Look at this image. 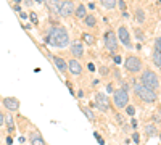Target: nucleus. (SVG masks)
<instances>
[{
	"instance_id": "nucleus-3",
	"label": "nucleus",
	"mask_w": 161,
	"mask_h": 145,
	"mask_svg": "<svg viewBox=\"0 0 161 145\" xmlns=\"http://www.w3.org/2000/svg\"><path fill=\"white\" fill-rule=\"evenodd\" d=\"M140 84H143L145 87L152 89V90H158L160 89V78L155 74L153 71L147 70L142 72V78H140Z\"/></svg>"
},
{
	"instance_id": "nucleus-20",
	"label": "nucleus",
	"mask_w": 161,
	"mask_h": 145,
	"mask_svg": "<svg viewBox=\"0 0 161 145\" xmlns=\"http://www.w3.org/2000/svg\"><path fill=\"white\" fill-rule=\"evenodd\" d=\"M81 110L84 111V115L87 116V119L90 121V123H95V115H94V111L90 110V106H81Z\"/></svg>"
},
{
	"instance_id": "nucleus-17",
	"label": "nucleus",
	"mask_w": 161,
	"mask_h": 145,
	"mask_svg": "<svg viewBox=\"0 0 161 145\" xmlns=\"http://www.w3.org/2000/svg\"><path fill=\"white\" fill-rule=\"evenodd\" d=\"M145 134L148 139H152V137H155L156 134H158V131H156V126L155 124H147L145 126Z\"/></svg>"
},
{
	"instance_id": "nucleus-9",
	"label": "nucleus",
	"mask_w": 161,
	"mask_h": 145,
	"mask_svg": "<svg viewBox=\"0 0 161 145\" xmlns=\"http://www.w3.org/2000/svg\"><path fill=\"white\" fill-rule=\"evenodd\" d=\"M49 58H50V61H53V65L57 66L58 72H61V74H66V72H68V61L64 60L63 57H58V55H50L49 53Z\"/></svg>"
},
{
	"instance_id": "nucleus-33",
	"label": "nucleus",
	"mask_w": 161,
	"mask_h": 145,
	"mask_svg": "<svg viewBox=\"0 0 161 145\" xmlns=\"http://www.w3.org/2000/svg\"><path fill=\"white\" fill-rule=\"evenodd\" d=\"M19 18L21 19H29V15L26 11H19Z\"/></svg>"
},
{
	"instance_id": "nucleus-12",
	"label": "nucleus",
	"mask_w": 161,
	"mask_h": 145,
	"mask_svg": "<svg viewBox=\"0 0 161 145\" xmlns=\"http://www.w3.org/2000/svg\"><path fill=\"white\" fill-rule=\"evenodd\" d=\"M68 72L73 76H81L84 70H82V65L79 63V60L77 58H71L69 61H68Z\"/></svg>"
},
{
	"instance_id": "nucleus-2",
	"label": "nucleus",
	"mask_w": 161,
	"mask_h": 145,
	"mask_svg": "<svg viewBox=\"0 0 161 145\" xmlns=\"http://www.w3.org/2000/svg\"><path fill=\"white\" fill-rule=\"evenodd\" d=\"M134 92H135L137 98H140L142 102H145V103H155L156 98H158V95H156L155 90H152V89L145 87V85L140 84V82L134 85Z\"/></svg>"
},
{
	"instance_id": "nucleus-32",
	"label": "nucleus",
	"mask_w": 161,
	"mask_h": 145,
	"mask_svg": "<svg viewBox=\"0 0 161 145\" xmlns=\"http://www.w3.org/2000/svg\"><path fill=\"white\" fill-rule=\"evenodd\" d=\"M132 140H134L135 144H140V136L137 132H134V134H132Z\"/></svg>"
},
{
	"instance_id": "nucleus-28",
	"label": "nucleus",
	"mask_w": 161,
	"mask_h": 145,
	"mask_svg": "<svg viewBox=\"0 0 161 145\" xmlns=\"http://www.w3.org/2000/svg\"><path fill=\"white\" fill-rule=\"evenodd\" d=\"M155 52H160L161 53V37H156L155 39Z\"/></svg>"
},
{
	"instance_id": "nucleus-42",
	"label": "nucleus",
	"mask_w": 161,
	"mask_h": 145,
	"mask_svg": "<svg viewBox=\"0 0 161 145\" xmlns=\"http://www.w3.org/2000/svg\"><path fill=\"white\" fill-rule=\"evenodd\" d=\"M77 97H79V98H82V97H84V92L79 90V92H77Z\"/></svg>"
},
{
	"instance_id": "nucleus-13",
	"label": "nucleus",
	"mask_w": 161,
	"mask_h": 145,
	"mask_svg": "<svg viewBox=\"0 0 161 145\" xmlns=\"http://www.w3.org/2000/svg\"><path fill=\"white\" fill-rule=\"evenodd\" d=\"M69 52H71V55H73V58H81L82 55H84V44H82L81 40H74V42H71Z\"/></svg>"
},
{
	"instance_id": "nucleus-7",
	"label": "nucleus",
	"mask_w": 161,
	"mask_h": 145,
	"mask_svg": "<svg viewBox=\"0 0 161 145\" xmlns=\"http://www.w3.org/2000/svg\"><path fill=\"white\" fill-rule=\"evenodd\" d=\"M74 8H76V5H74L73 0H63V2H60V6H58V16L68 18V16L74 15Z\"/></svg>"
},
{
	"instance_id": "nucleus-35",
	"label": "nucleus",
	"mask_w": 161,
	"mask_h": 145,
	"mask_svg": "<svg viewBox=\"0 0 161 145\" xmlns=\"http://www.w3.org/2000/svg\"><path fill=\"white\" fill-rule=\"evenodd\" d=\"M87 70L90 71V72H94V71H95V66H94V63H89V65H87Z\"/></svg>"
},
{
	"instance_id": "nucleus-29",
	"label": "nucleus",
	"mask_w": 161,
	"mask_h": 145,
	"mask_svg": "<svg viewBox=\"0 0 161 145\" xmlns=\"http://www.w3.org/2000/svg\"><path fill=\"white\" fill-rule=\"evenodd\" d=\"M98 71H100V74L103 76V78H107V76L109 74V70L107 66H100V70H98Z\"/></svg>"
},
{
	"instance_id": "nucleus-40",
	"label": "nucleus",
	"mask_w": 161,
	"mask_h": 145,
	"mask_svg": "<svg viewBox=\"0 0 161 145\" xmlns=\"http://www.w3.org/2000/svg\"><path fill=\"white\" fill-rule=\"evenodd\" d=\"M107 90H108V92H114V89H113V84H108V85H107Z\"/></svg>"
},
{
	"instance_id": "nucleus-27",
	"label": "nucleus",
	"mask_w": 161,
	"mask_h": 145,
	"mask_svg": "<svg viewBox=\"0 0 161 145\" xmlns=\"http://www.w3.org/2000/svg\"><path fill=\"white\" fill-rule=\"evenodd\" d=\"M116 5L119 6V10H121V11H126V10H127V3H126L124 0H118V3H116Z\"/></svg>"
},
{
	"instance_id": "nucleus-36",
	"label": "nucleus",
	"mask_w": 161,
	"mask_h": 145,
	"mask_svg": "<svg viewBox=\"0 0 161 145\" xmlns=\"http://www.w3.org/2000/svg\"><path fill=\"white\" fill-rule=\"evenodd\" d=\"M5 142H6V145H13V137H11V136H8Z\"/></svg>"
},
{
	"instance_id": "nucleus-4",
	"label": "nucleus",
	"mask_w": 161,
	"mask_h": 145,
	"mask_svg": "<svg viewBox=\"0 0 161 145\" xmlns=\"http://www.w3.org/2000/svg\"><path fill=\"white\" fill-rule=\"evenodd\" d=\"M113 105L116 106L118 110L121 108H126V106L129 105V92L126 90V89H116L114 92H113Z\"/></svg>"
},
{
	"instance_id": "nucleus-41",
	"label": "nucleus",
	"mask_w": 161,
	"mask_h": 145,
	"mask_svg": "<svg viewBox=\"0 0 161 145\" xmlns=\"http://www.w3.org/2000/svg\"><path fill=\"white\" fill-rule=\"evenodd\" d=\"M87 8H90V10H95V5H94V3H92V2H89V3H87Z\"/></svg>"
},
{
	"instance_id": "nucleus-34",
	"label": "nucleus",
	"mask_w": 161,
	"mask_h": 145,
	"mask_svg": "<svg viewBox=\"0 0 161 145\" xmlns=\"http://www.w3.org/2000/svg\"><path fill=\"white\" fill-rule=\"evenodd\" d=\"M113 61H114L116 65H119V63H121V57H119V55L116 53V55H114V58H113Z\"/></svg>"
},
{
	"instance_id": "nucleus-11",
	"label": "nucleus",
	"mask_w": 161,
	"mask_h": 145,
	"mask_svg": "<svg viewBox=\"0 0 161 145\" xmlns=\"http://www.w3.org/2000/svg\"><path fill=\"white\" fill-rule=\"evenodd\" d=\"M118 39L122 42V45H126L127 48H131V34H129V29L126 26H119L118 27Z\"/></svg>"
},
{
	"instance_id": "nucleus-21",
	"label": "nucleus",
	"mask_w": 161,
	"mask_h": 145,
	"mask_svg": "<svg viewBox=\"0 0 161 145\" xmlns=\"http://www.w3.org/2000/svg\"><path fill=\"white\" fill-rule=\"evenodd\" d=\"M82 40H84V44H87V45H94L95 44V37L92 36L90 32H82Z\"/></svg>"
},
{
	"instance_id": "nucleus-43",
	"label": "nucleus",
	"mask_w": 161,
	"mask_h": 145,
	"mask_svg": "<svg viewBox=\"0 0 161 145\" xmlns=\"http://www.w3.org/2000/svg\"><path fill=\"white\" fill-rule=\"evenodd\" d=\"M13 2H15V5H19V3L23 2V0H13Z\"/></svg>"
},
{
	"instance_id": "nucleus-38",
	"label": "nucleus",
	"mask_w": 161,
	"mask_h": 145,
	"mask_svg": "<svg viewBox=\"0 0 161 145\" xmlns=\"http://www.w3.org/2000/svg\"><path fill=\"white\" fill-rule=\"evenodd\" d=\"M131 126L134 127V129H137V126H139V123H137L135 119H132V121H131Z\"/></svg>"
},
{
	"instance_id": "nucleus-6",
	"label": "nucleus",
	"mask_w": 161,
	"mask_h": 145,
	"mask_svg": "<svg viewBox=\"0 0 161 145\" xmlns=\"http://www.w3.org/2000/svg\"><path fill=\"white\" fill-rule=\"evenodd\" d=\"M124 66H126V70H127L129 72L135 74V72H139L140 70H142V60H140L139 57L129 55V57L124 60Z\"/></svg>"
},
{
	"instance_id": "nucleus-22",
	"label": "nucleus",
	"mask_w": 161,
	"mask_h": 145,
	"mask_svg": "<svg viewBox=\"0 0 161 145\" xmlns=\"http://www.w3.org/2000/svg\"><path fill=\"white\" fill-rule=\"evenodd\" d=\"M135 21L137 23H143L145 21V11L142 8H137L135 10Z\"/></svg>"
},
{
	"instance_id": "nucleus-10",
	"label": "nucleus",
	"mask_w": 161,
	"mask_h": 145,
	"mask_svg": "<svg viewBox=\"0 0 161 145\" xmlns=\"http://www.w3.org/2000/svg\"><path fill=\"white\" fill-rule=\"evenodd\" d=\"M2 103L10 113H16L19 110V100L16 98V97H3Z\"/></svg>"
},
{
	"instance_id": "nucleus-24",
	"label": "nucleus",
	"mask_w": 161,
	"mask_h": 145,
	"mask_svg": "<svg viewBox=\"0 0 161 145\" xmlns=\"http://www.w3.org/2000/svg\"><path fill=\"white\" fill-rule=\"evenodd\" d=\"M29 19H31V23L36 24V26L39 24V15H37L36 11H31V13H29Z\"/></svg>"
},
{
	"instance_id": "nucleus-30",
	"label": "nucleus",
	"mask_w": 161,
	"mask_h": 145,
	"mask_svg": "<svg viewBox=\"0 0 161 145\" xmlns=\"http://www.w3.org/2000/svg\"><path fill=\"white\" fill-rule=\"evenodd\" d=\"M3 126H5V113L0 111V127H3Z\"/></svg>"
},
{
	"instance_id": "nucleus-19",
	"label": "nucleus",
	"mask_w": 161,
	"mask_h": 145,
	"mask_svg": "<svg viewBox=\"0 0 161 145\" xmlns=\"http://www.w3.org/2000/svg\"><path fill=\"white\" fill-rule=\"evenodd\" d=\"M98 2L102 3V6H103L105 10H114L116 8V0H98Z\"/></svg>"
},
{
	"instance_id": "nucleus-44",
	"label": "nucleus",
	"mask_w": 161,
	"mask_h": 145,
	"mask_svg": "<svg viewBox=\"0 0 161 145\" xmlns=\"http://www.w3.org/2000/svg\"><path fill=\"white\" fill-rule=\"evenodd\" d=\"M34 2H37V3H42V2H44V0H34Z\"/></svg>"
},
{
	"instance_id": "nucleus-37",
	"label": "nucleus",
	"mask_w": 161,
	"mask_h": 145,
	"mask_svg": "<svg viewBox=\"0 0 161 145\" xmlns=\"http://www.w3.org/2000/svg\"><path fill=\"white\" fill-rule=\"evenodd\" d=\"M24 3H26L27 8H31V6H32V3H34V0H24Z\"/></svg>"
},
{
	"instance_id": "nucleus-18",
	"label": "nucleus",
	"mask_w": 161,
	"mask_h": 145,
	"mask_svg": "<svg viewBox=\"0 0 161 145\" xmlns=\"http://www.w3.org/2000/svg\"><path fill=\"white\" fill-rule=\"evenodd\" d=\"M82 21H84V24L87 27H95V26H97V18H95L94 15H87Z\"/></svg>"
},
{
	"instance_id": "nucleus-5",
	"label": "nucleus",
	"mask_w": 161,
	"mask_h": 145,
	"mask_svg": "<svg viewBox=\"0 0 161 145\" xmlns=\"http://www.w3.org/2000/svg\"><path fill=\"white\" fill-rule=\"evenodd\" d=\"M103 42H105V48L109 53H118V37H116V32L107 31L103 36Z\"/></svg>"
},
{
	"instance_id": "nucleus-25",
	"label": "nucleus",
	"mask_w": 161,
	"mask_h": 145,
	"mask_svg": "<svg viewBox=\"0 0 161 145\" xmlns=\"http://www.w3.org/2000/svg\"><path fill=\"white\" fill-rule=\"evenodd\" d=\"M126 115H127V116H131V118H132V116L135 115V108H134L132 105H127V106H126Z\"/></svg>"
},
{
	"instance_id": "nucleus-14",
	"label": "nucleus",
	"mask_w": 161,
	"mask_h": 145,
	"mask_svg": "<svg viewBox=\"0 0 161 145\" xmlns=\"http://www.w3.org/2000/svg\"><path fill=\"white\" fill-rule=\"evenodd\" d=\"M29 142H31V145H47L45 140H44V137H42V134L37 129H34L29 132Z\"/></svg>"
},
{
	"instance_id": "nucleus-26",
	"label": "nucleus",
	"mask_w": 161,
	"mask_h": 145,
	"mask_svg": "<svg viewBox=\"0 0 161 145\" xmlns=\"http://www.w3.org/2000/svg\"><path fill=\"white\" fill-rule=\"evenodd\" d=\"M94 137H95V140H97V142H98V145H105V139H103V137H102L100 134L97 132V131H95V132H94Z\"/></svg>"
},
{
	"instance_id": "nucleus-8",
	"label": "nucleus",
	"mask_w": 161,
	"mask_h": 145,
	"mask_svg": "<svg viewBox=\"0 0 161 145\" xmlns=\"http://www.w3.org/2000/svg\"><path fill=\"white\" fill-rule=\"evenodd\" d=\"M95 106L98 108V111H108L109 110V98L103 92H97L95 94Z\"/></svg>"
},
{
	"instance_id": "nucleus-31",
	"label": "nucleus",
	"mask_w": 161,
	"mask_h": 145,
	"mask_svg": "<svg viewBox=\"0 0 161 145\" xmlns=\"http://www.w3.org/2000/svg\"><path fill=\"white\" fill-rule=\"evenodd\" d=\"M135 37H137L139 40H143V32H142L140 29H135Z\"/></svg>"
},
{
	"instance_id": "nucleus-39",
	"label": "nucleus",
	"mask_w": 161,
	"mask_h": 145,
	"mask_svg": "<svg viewBox=\"0 0 161 145\" xmlns=\"http://www.w3.org/2000/svg\"><path fill=\"white\" fill-rule=\"evenodd\" d=\"M13 10H15L16 13H19V11H21V6H19V5H13Z\"/></svg>"
},
{
	"instance_id": "nucleus-1",
	"label": "nucleus",
	"mask_w": 161,
	"mask_h": 145,
	"mask_svg": "<svg viewBox=\"0 0 161 145\" xmlns=\"http://www.w3.org/2000/svg\"><path fill=\"white\" fill-rule=\"evenodd\" d=\"M45 44L57 48H64L69 45V34L68 29L61 24H53L45 36Z\"/></svg>"
},
{
	"instance_id": "nucleus-15",
	"label": "nucleus",
	"mask_w": 161,
	"mask_h": 145,
	"mask_svg": "<svg viewBox=\"0 0 161 145\" xmlns=\"http://www.w3.org/2000/svg\"><path fill=\"white\" fill-rule=\"evenodd\" d=\"M47 10H49L50 15H58V6H60V2L58 0H44Z\"/></svg>"
},
{
	"instance_id": "nucleus-16",
	"label": "nucleus",
	"mask_w": 161,
	"mask_h": 145,
	"mask_svg": "<svg viewBox=\"0 0 161 145\" xmlns=\"http://www.w3.org/2000/svg\"><path fill=\"white\" fill-rule=\"evenodd\" d=\"M74 16H76L77 19H84L85 16H87V6H85L84 3H77V6L74 8Z\"/></svg>"
},
{
	"instance_id": "nucleus-23",
	"label": "nucleus",
	"mask_w": 161,
	"mask_h": 145,
	"mask_svg": "<svg viewBox=\"0 0 161 145\" xmlns=\"http://www.w3.org/2000/svg\"><path fill=\"white\" fill-rule=\"evenodd\" d=\"M153 63L158 68H161V53L160 52H153Z\"/></svg>"
}]
</instances>
